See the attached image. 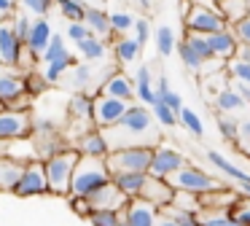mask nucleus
Masks as SVG:
<instances>
[{
    "label": "nucleus",
    "mask_w": 250,
    "mask_h": 226,
    "mask_svg": "<svg viewBox=\"0 0 250 226\" xmlns=\"http://www.w3.org/2000/svg\"><path fill=\"white\" fill-rule=\"evenodd\" d=\"M129 108L126 100H119V97H108V94H100L94 97V108H92V121L97 124V129H105V127H113L124 111Z\"/></svg>",
    "instance_id": "nucleus-6"
},
{
    "label": "nucleus",
    "mask_w": 250,
    "mask_h": 226,
    "mask_svg": "<svg viewBox=\"0 0 250 226\" xmlns=\"http://www.w3.org/2000/svg\"><path fill=\"white\" fill-rule=\"evenodd\" d=\"M183 43L196 54V57L202 59V62H210V59H212V51H210V43H207V35H199V32H188V38H186Z\"/></svg>",
    "instance_id": "nucleus-31"
},
{
    "label": "nucleus",
    "mask_w": 250,
    "mask_h": 226,
    "mask_svg": "<svg viewBox=\"0 0 250 226\" xmlns=\"http://www.w3.org/2000/svg\"><path fill=\"white\" fill-rule=\"evenodd\" d=\"M89 224L94 226H119L121 224V213L119 210H89Z\"/></svg>",
    "instance_id": "nucleus-35"
},
{
    "label": "nucleus",
    "mask_w": 250,
    "mask_h": 226,
    "mask_svg": "<svg viewBox=\"0 0 250 226\" xmlns=\"http://www.w3.org/2000/svg\"><path fill=\"white\" fill-rule=\"evenodd\" d=\"M234 218H237L239 226H250V207H242L239 213H234Z\"/></svg>",
    "instance_id": "nucleus-53"
},
{
    "label": "nucleus",
    "mask_w": 250,
    "mask_h": 226,
    "mask_svg": "<svg viewBox=\"0 0 250 226\" xmlns=\"http://www.w3.org/2000/svg\"><path fill=\"white\" fill-rule=\"evenodd\" d=\"M22 94H27V86H24V78L19 73V68H11V65L0 62V102L8 108Z\"/></svg>",
    "instance_id": "nucleus-10"
},
{
    "label": "nucleus",
    "mask_w": 250,
    "mask_h": 226,
    "mask_svg": "<svg viewBox=\"0 0 250 226\" xmlns=\"http://www.w3.org/2000/svg\"><path fill=\"white\" fill-rule=\"evenodd\" d=\"M234 57L250 62V46H248V43H237V51H234Z\"/></svg>",
    "instance_id": "nucleus-52"
},
{
    "label": "nucleus",
    "mask_w": 250,
    "mask_h": 226,
    "mask_svg": "<svg viewBox=\"0 0 250 226\" xmlns=\"http://www.w3.org/2000/svg\"><path fill=\"white\" fill-rule=\"evenodd\" d=\"M229 75H234L237 81H242V84H250V62H245V59H229Z\"/></svg>",
    "instance_id": "nucleus-40"
},
{
    "label": "nucleus",
    "mask_w": 250,
    "mask_h": 226,
    "mask_svg": "<svg viewBox=\"0 0 250 226\" xmlns=\"http://www.w3.org/2000/svg\"><path fill=\"white\" fill-rule=\"evenodd\" d=\"M234 27H237V32H234V35H237V41L239 43H248V46H250V16H245V19L237 22Z\"/></svg>",
    "instance_id": "nucleus-48"
},
{
    "label": "nucleus",
    "mask_w": 250,
    "mask_h": 226,
    "mask_svg": "<svg viewBox=\"0 0 250 226\" xmlns=\"http://www.w3.org/2000/svg\"><path fill=\"white\" fill-rule=\"evenodd\" d=\"M186 27H188V32L210 35V32H218L229 24L223 22V16L218 11H207V8H199V5H191V11L186 14Z\"/></svg>",
    "instance_id": "nucleus-8"
},
{
    "label": "nucleus",
    "mask_w": 250,
    "mask_h": 226,
    "mask_svg": "<svg viewBox=\"0 0 250 226\" xmlns=\"http://www.w3.org/2000/svg\"><path fill=\"white\" fill-rule=\"evenodd\" d=\"M14 32H17V38H19V41H27V35H30V19H27V14H19L17 16V19H14Z\"/></svg>",
    "instance_id": "nucleus-47"
},
{
    "label": "nucleus",
    "mask_w": 250,
    "mask_h": 226,
    "mask_svg": "<svg viewBox=\"0 0 250 226\" xmlns=\"http://www.w3.org/2000/svg\"><path fill=\"white\" fill-rule=\"evenodd\" d=\"M119 226H126V224H124V221H121V224H119Z\"/></svg>",
    "instance_id": "nucleus-61"
},
{
    "label": "nucleus",
    "mask_w": 250,
    "mask_h": 226,
    "mask_svg": "<svg viewBox=\"0 0 250 226\" xmlns=\"http://www.w3.org/2000/svg\"><path fill=\"white\" fill-rule=\"evenodd\" d=\"M30 132H33L30 111H14V108H3L0 111V143H6V140H24Z\"/></svg>",
    "instance_id": "nucleus-5"
},
{
    "label": "nucleus",
    "mask_w": 250,
    "mask_h": 226,
    "mask_svg": "<svg viewBox=\"0 0 250 226\" xmlns=\"http://www.w3.org/2000/svg\"><path fill=\"white\" fill-rule=\"evenodd\" d=\"M135 97L143 102V105H153V102H156V89H153V84H151V70H148V68L137 70Z\"/></svg>",
    "instance_id": "nucleus-25"
},
{
    "label": "nucleus",
    "mask_w": 250,
    "mask_h": 226,
    "mask_svg": "<svg viewBox=\"0 0 250 226\" xmlns=\"http://www.w3.org/2000/svg\"><path fill=\"white\" fill-rule=\"evenodd\" d=\"M234 89H237L239 94H242V100H245V102H248V105H250V84H242V81H239V84L234 86Z\"/></svg>",
    "instance_id": "nucleus-56"
},
{
    "label": "nucleus",
    "mask_w": 250,
    "mask_h": 226,
    "mask_svg": "<svg viewBox=\"0 0 250 226\" xmlns=\"http://www.w3.org/2000/svg\"><path fill=\"white\" fill-rule=\"evenodd\" d=\"M169 204H175V207H180V210H186V213H199V197L196 194H191V191H180V188H175V197H172V202Z\"/></svg>",
    "instance_id": "nucleus-36"
},
{
    "label": "nucleus",
    "mask_w": 250,
    "mask_h": 226,
    "mask_svg": "<svg viewBox=\"0 0 250 226\" xmlns=\"http://www.w3.org/2000/svg\"><path fill=\"white\" fill-rule=\"evenodd\" d=\"M100 94L119 97V100L132 102V100H135V84H132L126 75H121V73H110L108 81L103 84V91H100Z\"/></svg>",
    "instance_id": "nucleus-17"
},
{
    "label": "nucleus",
    "mask_w": 250,
    "mask_h": 226,
    "mask_svg": "<svg viewBox=\"0 0 250 226\" xmlns=\"http://www.w3.org/2000/svg\"><path fill=\"white\" fill-rule=\"evenodd\" d=\"M86 202H89V207H92V210H119V213H121L129 199L116 188L113 181H108L105 186L94 188V191L86 197Z\"/></svg>",
    "instance_id": "nucleus-13"
},
{
    "label": "nucleus",
    "mask_w": 250,
    "mask_h": 226,
    "mask_svg": "<svg viewBox=\"0 0 250 226\" xmlns=\"http://www.w3.org/2000/svg\"><path fill=\"white\" fill-rule=\"evenodd\" d=\"M86 35H92V30H89L83 22H70V24H67V38H70V41L78 43V41H83Z\"/></svg>",
    "instance_id": "nucleus-46"
},
{
    "label": "nucleus",
    "mask_w": 250,
    "mask_h": 226,
    "mask_svg": "<svg viewBox=\"0 0 250 226\" xmlns=\"http://www.w3.org/2000/svg\"><path fill=\"white\" fill-rule=\"evenodd\" d=\"M22 170H24L22 161L8 159V156H0V191H14Z\"/></svg>",
    "instance_id": "nucleus-22"
},
{
    "label": "nucleus",
    "mask_w": 250,
    "mask_h": 226,
    "mask_svg": "<svg viewBox=\"0 0 250 226\" xmlns=\"http://www.w3.org/2000/svg\"><path fill=\"white\" fill-rule=\"evenodd\" d=\"M218 14L226 24H237L245 16H250V0H218Z\"/></svg>",
    "instance_id": "nucleus-20"
},
{
    "label": "nucleus",
    "mask_w": 250,
    "mask_h": 226,
    "mask_svg": "<svg viewBox=\"0 0 250 226\" xmlns=\"http://www.w3.org/2000/svg\"><path fill=\"white\" fill-rule=\"evenodd\" d=\"M57 5H60L62 16L70 22H81L83 19V11H86V3L83 0H54Z\"/></svg>",
    "instance_id": "nucleus-37"
},
{
    "label": "nucleus",
    "mask_w": 250,
    "mask_h": 226,
    "mask_svg": "<svg viewBox=\"0 0 250 226\" xmlns=\"http://www.w3.org/2000/svg\"><path fill=\"white\" fill-rule=\"evenodd\" d=\"M62 57H70V54H67V48H65V38L57 35V32H51L46 48L41 51V59H43V62H54V59H62Z\"/></svg>",
    "instance_id": "nucleus-30"
},
{
    "label": "nucleus",
    "mask_w": 250,
    "mask_h": 226,
    "mask_svg": "<svg viewBox=\"0 0 250 226\" xmlns=\"http://www.w3.org/2000/svg\"><path fill=\"white\" fill-rule=\"evenodd\" d=\"M132 27L137 30V38H135V41L140 43V48H143V46H146V41H148V35H151V27H148V22H146V19H137Z\"/></svg>",
    "instance_id": "nucleus-49"
},
{
    "label": "nucleus",
    "mask_w": 250,
    "mask_h": 226,
    "mask_svg": "<svg viewBox=\"0 0 250 226\" xmlns=\"http://www.w3.org/2000/svg\"><path fill=\"white\" fill-rule=\"evenodd\" d=\"M76 151L81 156H100V159H103L110 148H108V140H105L103 129H89V132H83L81 137H78Z\"/></svg>",
    "instance_id": "nucleus-16"
},
{
    "label": "nucleus",
    "mask_w": 250,
    "mask_h": 226,
    "mask_svg": "<svg viewBox=\"0 0 250 226\" xmlns=\"http://www.w3.org/2000/svg\"><path fill=\"white\" fill-rule=\"evenodd\" d=\"M92 108H94V97L92 94H73L67 102V113L73 121H86L92 118Z\"/></svg>",
    "instance_id": "nucleus-24"
},
{
    "label": "nucleus",
    "mask_w": 250,
    "mask_h": 226,
    "mask_svg": "<svg viewBox=\"0 0 250 226\" xmlns=\"http://www.w3.org/2000/svg\"><path fill=\"white\" fill-rule=\"evenodd\" d=\"M11 3H17V0H11Z\"/></svg>",
    "instance_id": "nucleus-62"
},
{
    "label": "nucleus",
    "mask_w": 250,
    "mask_h": 226,
    "mask_svg": "<svg viewBox=\"0 0 250 226\" xmlns=\"http://www.w3.org/2000/svg\"><path fill=\"white\" fill-rule=\"evenodd\" d=\"M239 188H242L245 194H250V183H245V186H239Z\"/></svg>",
    "instance_id": "nucleus-58"
},
{
    "label": "nucleus",
    "mask_w": 250,
    "mask_h": 226,
    "mask_svg": "<svg viewBox=\"0 0 250 226\" xmlns=\"http://www.w3.org/2000/svg\"><path fill=\"white\" fill-rule=\"evenodd\" d=\"M24 43L17 38V32H14L11 24H0V62L3 65H17L19 59V51H22Z\"/></svg>",
    "instance_id": "nucleus-15"
},
{
    "label": "nucleus",
    "mask_w": 250,
    "mask_h": 226,
    "mask_svg": "<svg viewBox=\"0 0 250 226\" xmlns=\"http://www.w3.org/2000/svg\"><path fill=\"white\" fill-rule=\"evenodd\" d=\"M245 154H248V159H250V140H248V145H245Z\"/></svg>",
    "instance_id": "nucleus-59"
},
{
    "label": "nucleus",
    "mask_w": 250,
    "mask_h": 226,
    "mask_svg": "<svg viewBox=\"0 0 250 226\" xmlns=\"http://www.w3.org/2000/svg\"><path fill=\"white\" fill-rule=\"evenodd\" d=\"M49 38H51V24L43 16H38V19L30 24V35H27V41H24V46L33 54H41L46 48V43H49Z\"/></svg>",
    "instance_id": "nucleus-19"
},
{
    "label": "nucleus",
    "mask_w": 250,
    "mask_h": 226,
    "mask_svg": "<svg viewBox=\"0 0 250 226\" xmlns=\"http://www.w3.org/2000/svg\"><path fill=\"white\" fill-rule=\"evenodd\" d=\"M89 81H92V68L89 65H73V75H70L73 89H83Z\"/></svg>",
    "instance_id": "nucleus-41"
},
{
    "label": "nucleus",
    "mask_w": 250,
    "mask_h": 226,
    "mask_svg": "<svg viewBox=\"0 0 250 226\" xmlns=\"http://www.w3.org/2000/svg\"><path fill=\"white\" fill-rule=\"evenodd\" d=\"M113 51H116V59H119V62L129 65V62H135V59L140 57V43H137L135 38H121V41L113 46Z\"/></svg>",
    "instance_id": "nucleus-29"
},
{
    "label": "nucleus",
    "mask_w": 250,
    "mask_h": 226,
    "mask_svg": "<svg viewBox=\"0 0 250 226\" xmlns=\"http://www.w3.org/2000/svg\"><path fill=\"white\" fill-rule=\"evenodd\" d=\"M3 108H6V105H3V102H0V111H3Z\"/></svg>",
    "instance_id": "nucleus-60"
},
{
    "label": "nucleus",
    "mask_w": 250,
    "mask_h": 226,
    "mask_svg": "<svg viewBox=\"0 0 250 226\" xmlns=\"http://www.w3.org/2000/svg\"><path fill=\"white\" fill-rule=\"evenodd\" d=\"M153 226H180V224H178L175 218H169V215L159 213V215H156V224H153Z\"/></svg>",
    "instance_id": "nucleus-55"
},
{
    "label": "nucleus",
    "mask_w": 250,
    "mask_h": 226,
    "mask_svg": "<svg viewBox=\"0 0 250 226\" xmlns=\"http://www.w3.org/2000/svg\"><path fill=\"white\" fill-rule=\"evenodd\" d=\"M215 105L221 113H239L248 108V102L242 100V94H239L234 86H223V89H218L215 94Z\"/></svg>",
    "instance_id": "nucleus-21"
},
{
    "label": "nucleus",
    "mask_w": 250,
    "mask_h": 226,
    "mask_svg": "<svg viewBox=\"0 0 250 226\" xmlns=\"http://www.w3.org/2000/svg\"><path fill=\"white\" fill-rule=\"evenodd\" d=\"M70 202H73V207H76V213H81V215H89V202H86V197H70Z\"/></svg>",
    "instance_id": "nucleus-50"
},
{
    "label": "nucleus",
    "mask_w": 250,
    "mask_h": 226,
    "mask_svg": "<svg viewBox=\"0 0 250 226\" xmlns=\"http://www.w3.org/2000/svg\"><path fill=\"white\" fill-rule=\"evenodd\" d=\"M183 164H188V161L183 159V154H178L175 148H167V145H159V148H153L148 172L156 175V178H169L175 170H180Z\"/></svg>",
    "instance_id": "nucleus-9"
},
{
    "label": "nucleus",
    "mask_w": 250,
    "mask_h": 226,
    "mask_svg": "<svg viewBox=\"0 0 250 226\" xmlns=\"http://www.w3.org/2000/svg\"><path fill=\"white\" fill-rule=\"evenodd\" d=\"M110 181V172L105 167V156H78L70 175V194L67 197H89L94 188L105 186Z\"/></svg>",
    "instance_id": "nucleus-1"
},
{
    "label": "nucleus",
    "mask_w": 250,
    "mask_h": 226,
    "mask_svg": "<svg viewBox=\"0 0 250 226\" xmlns=\"http://www.w3.org/2000/svg\"><path fill=\"white\" fill-rule=\"evenodd\" d=\"M73 68V57H62V59H54V62H46V70H43V81L46 84H60L62 75Z\"/></svg>",
    "instance_id": "nucleus-28"
},
{
    "label": "nucleus",
    "mask_w": 250,
    "mask_h": 226,
    "mask_svg": "<svg viewBox=\"0 0 250 226\" xmlns=\"http://www.w3.org/2000/svg\"><path fill=\"white\" fill-rule=\"evenodd\" d=\"M78 51L83 54L86 62H97V59L105 57V43L100 41V38H94V35H86L83 41H78Z\"/></svg>",
    "instance_id": "nucleus-27"
},
{
    "label": "nucleus",
    "mask_w": 250,
    "mask_h": 226,
    "mask_svg": "<svg viewBox=\"0 0 250 226\" xmlns=\"http://www.w3.org/2000/svg\"><path fill=\"white\" fill-rule=\"evenodd\" d=\"M156 100H159V102H164V105H167L169 111H175V113H178L180 108H183V100H180V94H175V91L169 89L167 78H159V86H156Z\"/></svg>",
    "instance_id": "nucleus-32"
},
{
    "label": "nucleus",
    "mask_w": 250,
    "mask_h": 226,
    "mask_svg": "<svg viewBox=\"0 0 250 226\" xmlns=\"http://www.w3.org/2000/svg\"><path fill=\"white\" fill-rule=\"evenodd\" d=\"M78 156L81 154L76 148H62L57 154L46 156L43 172H46V186H49L51 194H60V197L70 194V175H73V167H76Z\"/></svg>",
    "instance_id": "nucleus-2"
},
{
    "label": "nucleus",
    "mask_w": 250,
    "mask_h": 226,
    "mask_svg": "<svg viewBox=\"0 0 250 226\" xmlns=\"http://www.w3.org/2000/svg\"><path fill=\"white\" fill-rule=\"evenodd\" d=\"M191 5H199V8H207V11H218V0H188Z\"/></svg>",
    "instance_id": "nucleus-54"
},
{
    "label": "nucleus",
    "mask_w": 250,
    "mask_h": 226,
    "mask_svg": "<svg viewBox=\"0 0 250 226\" xmlns=\"http://www.w3.org/2000/svg\"><path fill=\"white\" fill-rule=\"evenodd\" d=\"M167 181L172 188L191 191V194H205V191H212V188H221V183H215V178H210L207 172L196 170V167H191V164H183L180 170H175Z\"/></svg>",
    "instance_id": "nucleus-4"
},
{
    "label": "nucleus",
    "mask_w": 250,
    "mask_h": 226,
    "mask_svg": "<svg viewBox=\"0 0 250 226\" xmlns=\"http://www.w3.org/2000/svg\"><path fill=\"white\" fill-rule=\"evenodd\" d=\"M108 19H110V32H126V30H132V24H135V19H132L129 14H124V11L108 14Z\"/></svg>",
    "instance_id": "nucleus-42"
},
{
    "label": "nucleus",
    "mask_w": 250,
    "mask_h": 226,
    "mask_svg": "<svg viewBox=\"0 0 250 226\" xmlns=\"http://www.w3.org/2000/svg\"><path fill=\"white\" fill-rule=\"evenodd\" d=\"M17 3L35 16H46V11L51 8V0H17Z\"/></svg>",
    "instance_id": "nucleus-45"
},
{
    "label": "nucleus",
    "mask_w": 250,
    "mask_h": 226,
    "mask_svg": "<svg viewBox=\"0 0 250 226\" xmlns=\"http://www.w3.org/2000/svg\"><path fill=\"white\" fill-rule=\"evenodd\" d=\"M172 197H175V188L169 186L167 178H156V175L148 172L146 183H143V188H140V199H146V202L153 204V207L162 210V207H167V204L172 202Z\"/></svg>",
    "instance_id": "nucleus-11"
},
{
    "label": "nucleus",
    "mask_w": 250,
    "mask_h": 226,
    "mask_svg": "<svg viewBox=\"0 0 250 226\" xmlns=\"http://www.w3.org/2000/svg\"><path fill=\"white\" fill-rule=\"evenodd\" d=\"M178 116H180V121H183V127L188 129L191 135H194V137H205V124H202V118L196 116L194 111H191V108H180L178 111Z\"/></svg>",
    "instance_id": "nucleus-34"
},
{
    "label": "nucleus",
    "mask_w": 250,
    "mask_h": 226,
    "mask_svg": "<svg viewBox=\"0 0 250 226\" xmlns=\"http://www.w3.org/2000/svg\"><path fill=\"white\" fill-rule=\"evenodd\" d=\"M153 148L151 145H124L105 154V167L110 175L116 172H148Z\"/></svg>",
    "instance_id": "nucleus-3"
},
{
    "label": "nucleus",
    "mask_w": 250,
    "mask_h": 226,
    "mask_svg": "<svg viewBox=\"0 0 250 226\" xmlns=\"http://www.w3.org/2000/svg\"><path fill=\"white\" fill-rule=\"evenodd\" d=\"M178 51H180V59H183V65H186L188 70H194V73H199V70L205 68V62H202V59L196 57V54L191 51V48L186 46V43H180V48H178Z\"/></svg>",
    "instance_id": "nucleus-44"
},
{
    "label": "nucleus",
    "mask_w": 250,
    "mask_h": 226,
    "mask_svg": "<svg viewBox=\"0 0 250 226\" xmlns=\"http://www.w3.org/2000/svg\"><path fill=\"white\" fill-rule=\"evenodd\" d=\"M218 129H221V135L229 140V143H234V140H237V121H234L229 113L218 116Z\"/></svg>",
    "instance_id": "nucleus-43"
},
{
    "label": "nucleus",
    "mask_w": 250,
    "mask_h": 226,
    "mask_svg": "<svg viewBox=\"0 0 250 226\" xmlns=\"http://www.w3.org/2000/svg\"><path fill=\"white\" fill-rule=\"evenodd\" d=\"M11 11H14L11 0H0V14H11Z\"/></svg>",
    "instance_id": "nucleus-57"
},
{
    "label": "nucleus",
    "mask_w": 250,
    "mask_h": 226,
    "mask_svg": "<svg viewBox=\"0 0 250 226\" xmlns=\"http://www.w3.org/2000/svg\"><path fill=\"white\" fill-rule=\"evenodd\" d=\"M237 140H250V118L237 124Z\"/></svg>",
    "instance_id": "nucleus-51"
},
{
    "label": "nucleus",
    "mask_w": 250,
    "mask_h": 226,
    "mask_svg": "<svg viewBox=\"0 0 250 226\" xmlns=\"http://www.w3.org/2000/svg\"><path fill=\"white\" fill-rule=\"evenodd\" d=\"M207 43H210L212 59H231L239 41L229 27H223V30H218V32H210V35H207Z\"/></svg>",
    "instance_id": "nucleus-14"
},
{
    "label": "nucleus",
    "mask_w": 250,
    "mask_h": 226,
    "mask_svg": "<svg viewBox=\"0 0 250 226\" xmlns=\"http://www.w3.org/2000/svg\"><path fill=\"white\" fill-rule=\"evenodd\" d=\"M156 48H159V54L162 57H169V54L175 51V32H172V27H159L156 30Z\"/></svg>",
    "instance_id": "nucleus-38"
},
{
    "label": "nucleus",
    "mask_w": 250,
    "mask_h": 226,
    "mask_svg": "<svg viewBox=\"0 0 250 226\" xmlns=\"http://www.w3.org/2000/svg\"><path fill=\"white\" fill-rule=\"evenodd\" d=\"M199 215V221L205 226H239L237 224V218H234L231 213H223V210H210V213H196Z\"/></svg>",
    "instance_id": "nucleus-33"
},
{
    "label": "nucleus",
    "mask_w": 250,
    "mask_h": 226,
    "mask_svg": "<svg viewBox=\"0 0 250 226\" xmlns=\"http://www.w3.org/2000/svg\"><path fill=\"white\" fill-rule=\"evenodd\" d=\"M81 22L92 30V35H94V32H97V35H108V32H110V19H108V14H105L103 8H89V5H86Z\"/></svg>",
    "instance_id": "nucleus-26"
},
{
    "label": "nucleus",
    "mask_w": 250,
    "mask_h": 226,
    "mask_svg": "<svg viewBox=\"0 0 250 226\" xmlns=\"http://www.w3.org/2000/svg\"><path fill=\"white\" fill-rule=\"evenodd\" d=\"M49 186H46V172L41 161H27L19 175L17 186H14V194L17 197H38V194H46Z\"/></svg>",
    "instance_id": "nucleus-7"
},
{
    "label": "nucleus",
    "mask_w": 250,
    "mask_h": 226,
    "mask_svg": "<svg viewBox=\"0 0 250 226\" xmlns=\"http://www.w3.org/2000/svg\"><path fill=\"white\" fill-rule=\"evenodd\" d=\"M153 118H156L159 124H162V127H175V124H178V113L175 111H169L167 105H164V102H153Z\"/></svg>",
    "instance_id": "nucleus-39"
},
{
    "label": "nucleus",
    "mask_w": 250,
    "mask_h": 226,
    "mask_svg": "<svg viewBox=\"0 0 250 226\" xmlns=\"http://www.w3.org/2000/svg\"><path fill=\"white\" fill-rule=\"evenodd\" d=\"M156 215H159V207H153L151 202H146L140 197L129 199L124 204V210H121V221L126 226H153L156 224Z\"/></svg>",
    "instance_id": "nucleus-12"
},
{
    "label": "nucleus",
    "mask_w": 250,
    "mask_h": 226,
    "mask_svg": "<svg viewBox=\"0 0 250 226\" xmlns=\"http://www.w3.org/2000/svg\"><path fill=\"white\" fill-rule=\"evenodd\" d=\"M146 175L148 172H116V175H110V181L116 183V188H119L126 199H135V197H140Z\"/></svg>",
    "instance_id": "nucleus-18"
},
{
    "label": "nucleus",
    "mask_w": 250,
    "mask_h": 226,
    "mask_svg": "<svg viewBox=\"0 0 250 226\" xmlns=\"http://www.w3.org/2000/svg\"><path fill=\"white\" fill-rule=\"evenodd\" d=\"M207 159H210V164H215L218 170L223 172V175L231 178L237 186H245V183H250V175H248V172H242L237 164H231V161H229L226 156H221L218 151H210V154H207Z\"/></svg>",
    "instance_id": "nucleus-23"
}]
</instances>
